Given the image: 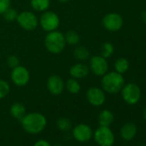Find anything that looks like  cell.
Wrapping results in <instances>:
<instances>
[{
	"label": "cell",
	"mask_w": 146,
	"mask_h": 146,
	"mask_svg": "<svg viewBox=\"0 0 146 146\" xmlns=\"http://www.w3.org/2000/svg\"><path fill=\"white\" fill-rule=\"evenodd\" d=\"M17 22L19 26L26 31L35 30L39 24V20L37 17L33 12L28 11L18 13Z\"/></svg>",
	"instance_id": "5b68a950"
},
{
	"label": "cell",
	"mask_w": 146,
	"mask_h": 146,
	"mask_svg": "<svg viewBox=\"0 0 146 146\" xmlns=\"http://www.w3.org/2000/svg\"><path fill=\"white\" fill-rule=\"evenodd\" d=\"M124 85L125 79L122 74H119L116 71L107 72L102 76V87L105 92L109 94H117L120 92Z\"/></svg>",
	"instance_id": "7a4b0ae2"
},
{
	"label": "cell",
	"mask_w": 146,
	"mask_h": 146,
	"mask_svg": "<svg viewBox=\"0 0 146 146\" xmlns=\"http://www.w3.org/2000/svg\"><path fill=\"white\" fill-rule=\"evenodd\" d=\"M64 40L66 44L70 46H77L80 42V36L76 31H68L64 35Z\"/></svg>",
	"instance_id": "7402d4cb"
},
{
	"label": "cell",
	"mask_w": 146,
	"mask_h": 146,
	"mask_svg": "<svg viewBox=\"0 0 146 146\" xmlns=\"http://www.w3.org/2000/svg\"><path fill=\"white\" fill-rule=\"evenodd\" d=\"M114 52V46L110 42H105L101 47V55L105 58H110Z\"/></svg>",
	"instance_id": "cb8c5ba5"
},
{
	"label": "cell",
	"mask_w": 146,
	"mask_h": 146,
	"mask_svg": "<svg viewBox=\"0 0 146 146\" xmlns=\"http://www.w3.org/2000/svg\"><path fill=\"white\" fill-rule=\"evenodd\" d=\"M11 7V0H0V15H3L5 11Z\"/></svg>",
	"instance_id": "83f0119b"
},
{
	"label": "cell",
	"mask_w": 146,
	"mask_h": 146,
	"mask_svg": "<svg viewBox=\"0 0 146 146\" xmlns=\"http://www.w3.org/2000/svg\"><path fill=\"white\" fill-rule=\"evenodd\" d=\"M34 146H51V144L49 143V142H47L46 140L45 139H40V140H38L35 144Z\"/></svg>",
	"instance_id": "f1b7e54d"
},
{
	"label": "cell",
	"mask_w": 146,
	"mask_h": 146,
	"mask_svg": "<svg viewBox=\"0 0 146 146\" xmlns=\"http://www.w3.org/2000/svg\"><path fill=\"white\" fill-rule=\"evenodd\" d=\"M57 127L58 128L59 131H68L71 129L72 127V124L71 121L65 117H61L57 120Z\"/></svg>",
	"instance_id": "603a6c76"
},
{
	"label": "cell",
	"mask_w": 146,
	"mask_h": 146,
	"mask_svg": "<svg viewBox=\"0 0 146 146\" xmlns=\"http://www.w3.org/2000/svg\"><path fill=\"white\" fill-rule=\"evenodd\" d=\"M3 16H4V18L7 22L11 23V22H14L15 20H17V16H18V12L16 10H14V9H12V8L10 7L7 11H5L4 12Z\"/></svg>",
	"instance_id": "484cf974"
},
{
	"label": "cell",
	"mask_w": 146,
	"mask_h": 146,
	"mask_svg": "<svg viewBox=\"0 0 146 146\" xmlns=\"http://www.w3.org/2000/svg\"><path fill=\"white\" fill-rule=\"evenodd\" d=\"M124 20L123 17L115 12H111L107 15L102 19L103 27L109 32H117L123 27Z\"/></svg>",
	"instance_id": "9c48e42d"
},
{
	"label": "cell",
	"mask_w": 146,
	"mask_h": 146,
	"mask_svg": "<svg viewBox=\"0 0 146 146\" xmlns=\"http://www.w3.org/2000/svg\"><path fill=\"white\" fill-rule=\"evenodd\" d=\"M10 90L11 87L8 82L3 79H0V100L6 97L10 93Z\"/></svg>",
	"instance_id": "d4e9b609"
},
{
	"label": "cell",
	"mask_w": 146,
	"mask_h": 146,
	"mask_svg": "<svg viewBox=\"0 0 146 146\" xmlns=\"http://www.w3.org/2000/svg\"><path fill=\"white\" fill-rule=\"evenodd\" d=\"M64 35L58 30L47 32L45 37V46L48 52L53 54L60 53L65 47Z\"/></svg>",
	"instance_id": "3957f363"
},
{
	"label": "cell",
	"mask_w": 146,
	"mask_h": 146,
	"mask_svg": "<svg viewBox=\"0 0 146 146\" xmlns=\"http://www.w3.org/2000/svg\"><path fill=\"white\" fill-rule=\"evenodd\" d=\"M48 91L53 96H59L64 89V83L62 78L58 75H52L48 78L46 82Z\"/></svg>",
	"instance_id": "4fadbf2b"
},
{
	"label": "cell",
	"mask_w": 146,
	"mask_h": 146,
	"mask_svg": "<svg viewBox=\"0 0 146 146\" xmlns=\"http://www.w3.org/2000/svg\"><path fill=\"white\" fill-rule=\"evenodd\" d=\"M121 96L125 103L129 105H135L138 102L141 97L140 88L134 83H129L121 89Z\"/></svg>",
	"instance_id": "277c9868"
},
{
	"label": "cell",
	"mask_w": 146,
	"mask_h": 146,
	"mask_svg": "<svg viewBox=\"0 0 146 146\" xmlns=\"http://www.w3.org/2000/svg\"><path fill=\"white\" fill-rule=\"evenodd\" d=\"M11 116L21 121V119L25 116L26 114V108L25 106L21 102H15L11 105L10 109Z\"/></svg>",
	"instance_id": "2e32d148"
},
{
	"label": "cell",
	"mask_w": 146,
	"mask_h": 146,
	"mask_svg": "<svg viewBox=\"0 0 146 146\" xmlns=\"http://www.w3.org/2000/svg\"><path fill=\"white\" fill-rule=\"evenodd\" d=\"M6 62H7L8 66L11 67V68H12V69L15 68V67H17V66H18V65H20V64H20V59H19V58H18L17 56H16V55H10V56L7 58Z\"/></svg>",
	"instance_id": "4316f807"
},
{
	"label": "cell",
	"mask_w": 146,
	"mask_h": 146,
	"mask_svg": "<svg viewBox=\"0 0 146 146\" xmlns=\"http://www.w3.org/2000/svg\"><path fill=\"white\" fill-rule=\"evenodd\" d=\"M11 78L15 85L18 87H23L27 85L29 82L30 73L26 67L23 65H18L12 69Z\"/></svg>",
	"instance_id": "ba28073f"
},
{
	"label": "cell",
	"mask_w": 146,
	"mask_h": 146,
	"mask_svg": "<svg viewBox=\"0 0 146 146\" xmlns=\"http://www.w3.org/2000/svg\"><path fill=\"white\" fill-rule=\"evenodd\" d=\"M73 55H74L75 58H77L79 61H84L89 58L90 57V52L89 50L83 46H78L73 51Z\"/></svg>",
	"instance_id": "44dd1931"
},
{
	"label": "cell",
	"mask_w": 146,
	"mask_h": 146,
	"mask_svg": "<svg viewBox=\"0 0 146 146\" xmlns=\"http://www.w3.org/2000/svg\"><path fill=\"white\" fill-rule=\"evenodd\" d=\"M129 69V62L125 58H119L114 62V70L119 74L125 73Z\"/></svg>",
	"instance_id": "ffe728a7"
},
{
	"label": "cell",
	"mask_w": 146,
	"mask_h": 146,
	"mask_svg": "<svg viewBox=\"0 0 146 146\" xmlns=\"http://www.w3.org/2000/svg\"><path fill=\"white\" fill-rule=\"evenodd\" d=\"M141 20H142L144 23H146V11H143L141 13Z\"/></svg>",
	"instance_id": "f546056e"
},
{
	"label": "cell",
	"mask_w": 146,
	"mask_h": 146,
	"mask_svg": "<svg viewBox=\"0 0 146 146\" xmlns=\"http://www.w3.org/2000/svg\"><path fill=\"white\" fill-rule=\"evenodd\" d=\"M90 70L93 74L98 77H102L108 72V64L107 58L102 55H95L90 60Z\"/></svg>",
	"instance_id": "30bf717a"
},
{
	"label": "cell",
	"mask_w": 146,
	"mask_h": 146,
	"mask_svg": "<svg viewBox=\"0 0 146 146\" xmlns=\"http://www.w3.org/2000/svg\"><path fill=\"white\" fill-rule=\"evenodd\" d=\"M23 129L30 134L41 132L46 126V119L40 113H29L21 119Z\"/></svg>",
	"instance_id": "6da1fadb"
},
{
	"label": "cell",
	"mask_w": 146,
	"mask_h": 146,
	"mask_svg": "<svg viewBox=\"0 0 146 146\" xmlns=\"http://www.w3.org/2000/svg\"><path fill=\"white\" fill-rule=\"evenodd\" d=\"M43 30L46 32H51L57 30L60 24V19L58 16L53 11H45L39 21Z\"/></svg>",
	"instance_id": "52a82bcc"
},
{
	"label": "cell",
	"mask_w": 146,
	"mask_h": 146,
	"mask_svg": "<svg viewBox=\"0 0 146 146\" xmlns=\"http://www.w3.org/2000/svg\"><path fill=\"white\" fill-rule=\"evenodd\" d=\"M94 135L95 141L100 146H112L114 143V135L109 126H99Z\"/></svg>",
	"instance_id": "8992f818"
},
{
	"label": "cell",
	"mask_w": 146,
	"mask_h": 146,
	"mask_svg": "<svg viewBox=\"0 0 146 146\" xmlns=\"http://www.w3.org/2000/svg\"><path fill=\"white\" fill-rule=\"evenodd\" d=\"M86 97L88 102L95 107H100L103 105L106 101V95L104 90L97 87L90 88L87 90Z\"/></svg>",
	"instance_id": "7c38bea8"
},
{
	"label": "cell",
	"mask_w": 146,
	"mask_h": 146,
	"mask_svg": "<svg viewBox=\"0 0 146 146\" xmlns=\"http://www.w3.org/2000/svg\"><path fill=\"white\" fill-rule=\"evenodd\" d=\"M59 3H62V4H65V3H68L70 0H58Z\"/></svg>",
	"instance_id": "4dcf8cb0"
},
{
	"label": "cell",
	"mask_w": 146,
	"mask_h": 146,
	"mask_svg": "<svg viewBox=\"0 0 146 146\" xmlns=\"http://www.w3.org/2000/svg\"><path fill=\"white\" fill-rule=\"evenodd\" d=\"M30 5L35 11L44 12L50 6V0H30Z\"/></svg>",
	"instance_id": "ac0fdd59"
},
{
	"label": "cell",
	"mask_w": 146,
	"mask_h": 146,
	"mask_svg": "<svg viewBox=\"0 0 146 146\" xmlns=\"http://www.w3.org/2000/svg\"><path fill=\"white\" fill-rule=\"evenodd\" d=\"M113 119H114L113 113L108 109L102 110L98 116V121L101 126H109L113 122Z\"/></svg>",
	"instance_id": "e0dca14e"
},
{
	"label": "cell",
	"mask_w": 146,
	"mask_h": 146,
	"mask_svg": "<svg viewBox=\"0 0 146 146\" xmlns=\"http://www.w3.org/2000/svg\"><path fill=\"white\" fill-rule=\"evenodd\" d=\"M90 73V67L84 63L73 64L70 69V75L75 79H82L86 78Z\"/></svg>",
	"instance_id": "5bb4252c"
},
{
	"label": "cell",
	"mask_w": 146,
	"mask_h": 146,
	"mask_svg": "<svg viewBox=\"0 0 146 146\" xmlns=\"http://www.w3.org/2000/svg\"><path fill=\"white\" fill-rule=\"evenodd\" d=\"M143 118H144V119L146 120V108H145V109H144V111H143Z\"/></svg>",
	"instance_id": "1f68e13d"
},
{
	"label": "cell",
	"mask_w": 146,
	"mask_h": 146,
	"mask_svg": "<svg viewBox=\"0 0 146 146\" xmlns=\"http://www.w3.org/2000/svg\"><path fill=\"white\" fill-rule=\"evenodd\" d=\"M137 134V126L132 122H127L123 125L120 129V136L123 139L130 141L135 137Z\"/></svg>",
	"instance_id": "9a60e30c"
},
{
	"label": "cell",
	"mask_w": 146,
	"mask_h": 146,
	"mask_svg": "<svg viewBox=\"0 0 146 146\" xmlns=\"http://www.w3.org/2000/svg\"><path fill=\"white\" fill-rule=\"evenodd\" d=\"M65 87H66V90H68V92H70V94H78L80 92L81 90V86H80V84L78 83V79H75V78H70L67 80L66 84H65Z\"/></svg>",
	"instance_id": "d6986e66"
},
{
	"label": "cell",
	"mask_w": 146,
	"mask_h": 146,
	"mask_svg": "<svg viewBox=\"0 0 146 146\" xmlns=\"http://www.w3.org/2000/svg\"><path fill=\"white\" fill-rule=\"evenodd\" d=\"M72 136L77 141L85 143L91 139L93 131L90 125L86 124H78L72 129Z\"/></svg>",
	"instance_id": "8fae6325"
}]
</instances>
